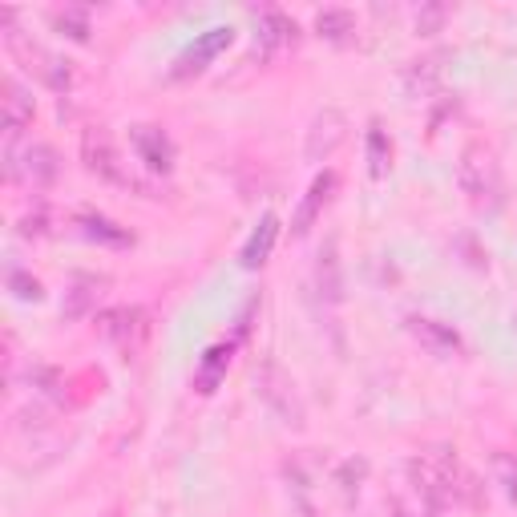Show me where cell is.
Instances as JSON below:
<instances>
[{"label": "cell", "instance_id": "6da1fadb", "mask_svg": "<svg viewBox=\"0 0 517 517\" xmlns=\"http://www.w3.org/2000/svg\"><path fill=\"white\" fill-rule=\"evenodd\" d=\"M97 336L106 340L122 360H138L150 344V332H154V320L146 307L138 303H122V307H110V312H97Z\"/></svg>", "mask_w": 517, "mask_h": 517}, {"label": "cell", "instance_id": "7a4b0ae2", "mask_svg": "<svg viewBox=\"0 0 517 517\" xmlns=\"http://www.w3.org/2000/svg\"><path fill=\"white\" fill-rule=\"evenodd\" d=\"M457 182L469 194V202L481 206V211H497L501 206V166H497V154L489 146H481V142L465 146V154L457 162Z\"/></svg>", "mask_w": 517, "mask_h": 517}, {"label": "cell", "instance_id": "3957f363", "mask_svg": "<svg viewBox=\"0 0 517 517\" xmlns=\"http://www.w3.org/2000/svg\"><path fill=\"white\" fill-rule=\"evenodd\" d=\"M81 162H85V170H89V174L106 178V182H114V186L142 190V182H138V178H134V170L122 162L118 142H114V134H110L106 126H89V130L81 134Z\"/></svg>", "mask_w": 517, "mask_h": 517}, {"label": "cell", "instance_id": "277c9868", "mask_svg": "<svg viewBox=\"0 0 517 517\" xmlns=\"http://www.w3.org/2000/svg\"><path fill=\"white\" fill-rule=\"evenodd\" d=\"M5 41H9V49H13V57L25 65V69H33L49 89H57V93H65L69 85H73V61H65V57H57V53H49L45 45H37V41H29L25 33H17V29H9L5 33Z\"/></svg>", "mask_w": 517, "mask_h": 517}, {"label": "cell", "instance_id": "5b68a950", "mask_svg": "<svg viewBox=\"0 0 517 517\" xmlns=\"http://www.w3.org/2000/svg\"><path fill=\"white\" fill-rule=\"evenodd\" d=\"M5 170L13 182H25L33 190H45L61 174V158L49 142H29L25 150H5Z\"/></svg>", "mask_w": 517, "mask_h": 517}, {"label": "cell", "instance_id": "8992f818", "mask_svg": "<svg viewBox=\"0 0 517 517\" xmlns=\"http://www.w3.org/2000/svg\"><path fill=\"white\" fill-rule=\"evenodd\" d=\"M259 392L275 408V417L283 425H291V429H303L307 425V412H303V400L295 392V380L275 360H263V368H259Z\"/></svg>", "mask_w": 517, "mask_h": 517}, {"label": "cell", "instance_id": "52a82bcc", "mask_svg": "<svg viewBox=\"0 0 517 517\" xmlns=\"http://www.w3.org/2000/svg\"><path fill=\"white\" fill-rule=\"evenodd\" d=\"M235 41V29L231 25H215V29H206V33H198L178 57H174V65H170V81H186V77H194V73H202L206 65H211L227 45Z\"/></svg>", "mask_w": 517, "mask_h": 517}, {"label": "cell", "instance_id": "ba28073f", "mask_svg": "<svg viewBox=\"0 0 517 517\" xmlns=\"http://www.w3.org/2000/svg\"><path fill=\"white\" fill-rule=\"evenodd\" d=\"M344 142H348V114L336 110V106H324V110L312 118V126H307L303 158H307V162H328Z\"/></svg>", "mask_w": 517, "mask_h": 517}, {"label": "cell", "instance_id": "9c48e42d", "mask_svg": "<svg viewBox=\"0 0 517 517\" xmlns=\"http://www.w3.org/2000/svg\"><path fill=\"white\" fill-rule=\"evenodd\" d=\"M336 186H340L336 170H320V174L312 178V186H307L303 202L295 206V219H291V235H295V239H303L307 231H312V227L320 223V215L328 211V202H332Z\"/></svg>", "mask_w": 517, "mask_h": 517}, {"label": "cell", "instance_id": "30bf717a", "mask_svg": "<svg viewBox=\"0 0 517 517\" xmlns=\"http://www.w3.org/2000/svg\"><path fill=\"white\" fill-rule=\"evenodd\" d=\"M0 110H5V150H17V138L25 126H33V93L17 81V77H5V85H0Z\"/></svg>", "mask_w": 517, "mask_h": 517}, {"label": "cell", "instance_id": "8fae6325", "mask_svg": "<svg viewBox=\"0 0 517 517\" xmlns=\"http://www.w3.org/2000/svg\"><path fill=\"white\" fill-rule=\"evenodd\" d=\"M408 336L421 348H429L433 356H461L465 352L461 332L453 324H441V320H429V316H408Z\"/></svg>", "mask_w": 517, "mask_h": 517}, {"label": "cell", "instance_id": "7c38bea8", "mask_svg": "<svg viewBox=\"0 0 517 517\" xmlns=\"http://www.w3.org/2000/svg\"><path fill=\"white\" fill-rule=\"evenodd\" d=\"M130 142H134L138 158L146 162V170H154V174H170L174 170V142H170V134L162 126H134Z\"/></svg>", "mask_w": 517, "mask_h": 517}, {"label": "cell", "instance_id": "4fadbf2b", "mask_svg": "<svg viewBox=\"0 0 517 517\" xmlns=\"http://www.w3.org/2000/svg\"><path fill=\"white\" fill-rule=\"evenodd\" d=\"M231 356H235V344L223 340V344H211L202 352L198 368H194V392L198 396H215L227 380V368H231Z\"/></svg>", "mask_w": 517, "mask_h": 517}, {"label": "cell", "instance_id": "5bb4252c", "mask_svg": "<svg viewBox=\"0 0 517 517\" xmlns=\"http://www.w3.org/2000/svg\"><path fill=\"white\" fill-rule=\"evenodd\" d=\"M73 227H77L81 239L101 243V247H134L130 227H122V223H114V219H106V215H97V211H77V215H73Z\"/></svg>", "mask_w": 517, "mask_h": 517}, {"label": "cell", "instance_id": "9a60e30c", "mask_svg": "<svg viewBox=\"0 0 517 517\" xmlns=\"http://www.w3.org/2000/svg\"><path fill=\"white\" fill-rule=\"evenodd\" d=\"M106 287H110V279H101V275H77L69 283V291H65L61 316L65 320H85L93 307H97V299H101V291H106Z\"/></svg>", "mask_w": 517, "mask_h": 517}, {"label": "cell", "instance_id": "2e32d148", "mask_svg": "<svg viewBox=\"0 0 517 517\" xmlns=\"http://www.w3.org/2000/svg\"><path fill=\"white\" fill-rule=\"evenodd\" d=\"M316 295H320L324 303H332V307L344 299V267H340V247H336V239H328L324 251H320V259H316Z\"/></svg>", "mask_w": 517, "mask_h": 517}, {"label": "cell", "instance_id": "e0dca14e", "mask_svg": "<svg viewBox=\"0 0 517 517\" xmlns=\"http://www.w3.org/2000/svg\"><path fill=\"white\" fill-rule=\"evenodd\" d=\"M275 239H279V215H263L259 219V227L251 231V239L243 243V255H239V263H243V271H259L267 259H271V251H275Z\"/></svg>", "mask_w": 517, "mask_h": 517}, {"label": "cell", "instance_id": "ac0fdd59", "mask_svg": "<svg viewBox=\"0 0 517 517\" xmlns=\"http://www.w3.org/2000/svg\"><path fill=\"white\" fill-rule=\"evenodd\" d=\"M295 41H299V25L287 13H279V9H263L259 13V45H263V53L287 49Z\"/></svg>", "mask_w": 517, "mask_h": 517}, {"label": "cell", "instance_id": "d6986e66", "mask_svg": "<svg viewBox=\"0 0 517 517\" xmlns=\"http://www.w3.org/2000/svg\"><path fill=\"white\" fill-rule=\"evenodd\" d=\"M441 53H433V57H417V61H408L404 65V89H408V97H429L437 85H441Z\"/></svg>", "mask_w": 517, "mask_h": 517}, {"label": "cell", "instance_id": "ffe728a7", "mask_svg": "<svg viewBox=\"0 0 517 517\" xmlns=\"http://www.w3.org/2000/svg\"><path fill=\"white\" fill-rule=\"evenodd\" d=\"M316 33L336 41V45H344V41L356 37V13L352 9H320L316 13Z\"/></svg>", "mask_w": 517, "mask_h": 517}, {"label": "cell", "instance_id": "44dd1931", "mask_svg": "<svg viewBox=\"0 0 517 517\" xmlns=\"http://www.w3.org/2000/svg\"><path fill=\"white\" fill-rule=\"evenodd\" d=\"M388 166H392V146H388L380 122H372V126H368V174H372V178H384Z\"/></svg>", "mask_w": 517, "mask_h": 517}, {"label": "cell", "instance_id": "7402d4cb", "mask_svg": "<svg viewBox=\"0 0 517 517\" xmlns=\"http://www.w3.org/2000/svg\"><path fill=\"white\" fill-rule=\"evenodd\" d=\"M53 25H57V33H65L73 41H89V9H77V5L57 9L53 13Z\"/></svg>", "mask_w": 517, "mask_h": 517}, {"label": "cell", "instance_id": "603a6c76", "mask_svg": "<svg viewBox=\"0 0 517 517\" xmlns=\"http://www.w3.org/2000/svg\"><path fill=\"white\" fill-rule=\"evenodd\" d=\"M9 291H13L17 299H33V303L45 295V291H41V283H37L29 271H21V267H13V271H9Z\"/></svg>", "mask_w": 517, "mask_h": 517}, {"label": "cell", "instance_id": "cb8c5ba5", "mask_svg": "<svg viewBox=\"0 0 517 517\" xmlns=\"http://www.w3.org/2000/svg\"><path fill=\"white\" fill-rule=\"evenodd\" d=\"M493 469H497L505 493L517 501V457H513V453H493Z\"/></svg>", "mask_w": 517, "mask_h": 517}, {"label": "cell", "instance_id": "d4e9b609", "mask_svg": "<svg viewBox=\"0 0 517 517\" xmlns=\"http://www.w3.org/2000/svg\"><path fill=\"white\" fill-rule=\"evenodd\" d=\"M17 231H21L25 239H41V235H49V211H33V215H25Z\"/></svg>", "mask_w": 517, "mask_h": 517}, {"label": "cell", "instance_id": "484cf974", "mask_svg": "<svg viewBox=\"0 0 517 517\" xmlns=\"http://www.w3.org/2000/svg\"><path fill=\"white\" fill-rule=\"evenodd\" d=\"M441 21H445V9H441V5H429V9L417 17V33H421V37H429V33H437V25H441Z\"/></svg>", "mask_w": 517, "mask_h": 517}, {"label": "cell", "instance_id": "4316f807", "mask_svg": "<svg viewBox=\"0 0 517 517\" xmlns=\"http://www.w3.org/2000/svg\"><path fill=\"white\" fill-rule=\"evenodd\" d=\"M513 324H517V316H513Z\"/></svg>", "mask_w": 517, "mask_h": 517}]
</instances>
